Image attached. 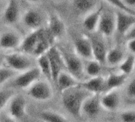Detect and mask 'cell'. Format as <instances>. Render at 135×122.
<instances>
[{"label": "cell", "mask_w": 135, "mask_h": 122, "mask_svg": "<svg viewBox=\"0 0 135 122\" xmlns=\"http://www.w3.org/2000/svg\"><path fill=\"white\" fill-rule=\"evenodd\" d=\"M80 87L91 94H99L105 89V79L101 76L91 78L89 80L81 82Z\"/></svg>", "instance_id": "obj_18"}, {"label": "cell", "mask_w": 135, "mask_h": 122, "mask_svg": "<svg viewBox=\"0 0 135 122\" xmlns=\"http://www.w3.org/2000/svg\"><path fill=\"white\" fill-rule=\"evenodd\" d=\"M126 94L130 99L135 101V78H133L127 85Z\"/></svg>", "instance_id": "obj_33"}, {"label": "cell", "mask_w": 135, "mask_h": 122, "mask_svg": "<svg viewBox=\"0 0 135 122\" xmlns=\"http://www.w3.org/2000/svg\"><path fill=\"white\" fill-rule=\"evenodd\" d=\"M92 46V53H93V58L96 60L97 62L101 63L102 65L106 63L107 50L104 43L99 38H90Z\"/></svg>", "instance_id": "obj_20"}, {"label": "cell", "mask_w": 135, "mask_h": 122, "mask_svg": "<svg viewBox=\"0 0 135 122\" xmlns=\"http://www.w3.org/2000/svg\"><path fill=\"white\" fill-rule=\"evenodd\" d=\"M103 11V7H99L96 10L91 11V12L87 14L83 21V26L86 30H88V32H93L98 29Z\"/></svg>", "instance_id": "obj_17"}, {"label": "cell", "mask_w": 135, "mask_h": 122, "mask_svg": "<svg viewBox=\"0 0 135 122\" xmlns=\"http://www.w3.org/2000/svg\"><path fill=\"white\" fill-rule=\"evenodd\" d=\"M134 66H135V57L133 55H129L124 58V60L118 66V68L120 73L128 76L133 71H134Z\"/></svg>", "instance_id": "obj_26"}, {"label": "cell", "mask_w": 135, "mask_h": 122, "mask_svg": "<svg viewBox=\"0 0 135 122\" xmlns=\"http://www.w3.org/2000/svg\"><path fill=\"white\" fill-rule=\"evenodd\" d=\"M47 55L51 65L52 82L56 83L60 74L64 71V69H66L64 59L60 49H57L56 46H52L48 50Z\"/></svg>", "instance_id": "obj_5"}, {"label": "cell", "mask_w": 135, "mask_h": 122, "mask_svg": "<svg viewBox=\"0 0 135 122\" xmlns=\"http://www.w3.org/2000/svg\"><path fill=\"white\" fill-rule=\"evenodd\" d=\"M122 2L128 8L132 9V7H135V0H122Z\"/></svg>", "instance_id": "obj_36"}, {"label": "cell", "mask_w": 135, "mask_h": 122, "mask_svg": "<svg viewBox=\"0 0 135 122\" xmlns=\"http://www.w3.org/2000/svg\"><path fill=\"white\" fill-rule=\"evenodd\" d=\"M37 65L41 74H43L48 81H52V69L47 53L37 57Z\"/></svg>", "instance_id": "obj_23"}, {"label": "cell", "mask_w": 135, "mask_h": 122, "mask_svg": "<svg viewBox=\"0 0 135 122\" xmlns=\"http://www.w3.org/2000/svg\"><path fill=\"white\" fill-rule=\"evenodd\" d=\"M4 62L10 69L15 72L22 73L33 68L31 59L21 53H11L5 55Z\"/></svg>", "instance_id": "obj_2"}, {"label": "cell", "mask_w": 135, "mask_h": 122, "mask_svg": "<svg viewBox=\"0 0 135 122\" xmlns=\"http://www.w3.org/2000/svg\"><path fill=\"white\" fill-rule=\"evenodd\" d=\"M40 117L45 122H70L63 115L51 110L42 111L40 113Z\"/></svg>", "instance_id": "obj_25"}, {"label": "cell", "mask_w": 135, "mask_h": 122, "mask_svg": "<svg viewBox=\"0 0 135 122\" xmlns=\"http://www.w3.org/2000/svg\"><path fill=\"white\" fill-rule=\"evenodd\" d=\"M61 51V50H60ZM62 55L64 59V62L66 66V70L69 74H71L73 76L76 78L78 80H80L84 72V65L81 62V60L79 56L76 54H72L69 53H65L61 51Z\"/></svg>", "instance_id": "obj_6"}, {"label": "cell", "mask_w": 135, "mask_h": 122, "mask_svg": "<svg viewBox=\"0 0 135 122\" xmlns=\"http://www.w3.org/2000/svg\"><path fill=\"white\" fill-rule=\"evenodd\" d=\"M27 1L30 3H38V2H41V0H27Z\"/></svg>", "instance_id": "obj_38"}, {"label": "cell", "mask_w": 135, "mask_h": 122, "mask_svg": "<svg viewBox=\"0 0 135 122\" xmlns=\"http://www.w3.org/2000/svg\"><path fill=\"white\" fill-rule=\"evenodd\" d=\"M41 75V70L38 67H33L26 71L21 73L17 76L12 82V85L15 87L26 89H29L32 85L36 82L39 81V78Z\"/></svg>", "instance_id": "obj_3"}, {"label": "cell", "mask_w": 135, "mask_h": 122, "mask_svg": "<svg viewBox=\"0 0 135 122\" xmlns=\"http://www.w3.org/2000/svg\"><path fill=\"white\" fill-rule=\"evenodd\" d=\"M91 93L82 87L66 90L61 93V101L65 109L73 116L79 118L82 115V108L85 100Z\"/></svg>", "instance_id": "obj_1"}, {"label": "cell", "mask_w": 135, "mask_h": 122, "mask_svg": "<svg viewBox=\"0 0 135 122\" xmlns=\"http://www.w3.org/2000/svg\"><path fill=\"white\" fill-rule=\"evenodd\" d=\"M126 39H133L135 38V25L131 28V30L127 33V34L126 35Z\"/></svg>", "instance_id": "obj_37"}, {"label": "cell", "mask_w": 135, "mask_h": 122, "mask_svg": "<svg viewBox=\"0 0 135 122\" xmlns=\"http://www.w3.org/2000/svg\"></svg>", "instance_id": "obj_42"}, {"label": "cell", "mask_w": 135, "mask_h": 122, "mask_svg": "<svg viewBox=\"0 0 135 122\" xmlns=\"http://www.w3.org/2000/svg\"><path fill=\"white\" fill-rule=\"evenodd\" d=\"M15 71L10 68H6V67H0V85H2L10 79H11L15 74Z\"/></svg>", "instance_id": "obj_30"}, {"label": "cell", "mask_w": 135, "mask_h": 122, "mask_svg": "<svg viewBox=\"0 0 135 122\" xmlns=\"http://www.w3.org/2000/svg\"><path fill=\"white\" fill-rule=\"evenodd\" d=\"M81 82L76 78L73 76L68 71H63L60 74L56 80V85L60 89V93L69 90L73 88H76L80 85Z\"/></svg>", "instance_id": "obj_15"}, {"label": "cell", "mask_w": 135, "mask_h": 122, "mask_svg": "<svg viewBox=\"0 0 135 122\" xmlns=\"http://www.w3.org/2000/svg\"><path fill=\"white\" fill-rule=\"evenodd\" d=\"M124 58L125 57L122 50L120 48L114 47L107 52L106 62L110 66H119Z\"/></svg>", "instance_id": "obj_24"}, {"label": "cell", "mask_w": 135, "mask_h": 122, "mask_svg": "<svg viewBox=\"0 0 135 122\" xmlns=\"http://www.w3.org/2000/svg\"><path fill=\"white\" fill-rule=\"evenodd\" d=\"M73 45L76 54L77 56L85 59L93 58L92 46L90 38H88L86 36H80L79 38H76L74 41Z\"/></svg>", "instance_id": "obj_11"}, {"label": "cell", "mask_w": 135, "mask_h": 122, "mask_svg": "<svg viewBox=\"0 0 135 122\" xmlns=\"http://www.w3.org/2000/svg\"><path fill=\"white\" fill-rule=\"evenodd\" d=\"M75 9L80 13H89L94 7V0H73Z\"/></svg>", "instance_id": "obj_27"}, {"label": "cell", "mask_w": 135, "mask_h": 122, "mask_svg": "<svg viewBox=\"0 0 135 122\" xmlns=\"http://www.w3.org/2000/svg\"><path fill=\"white\" fill-rule=\"evenodd\" d=\"M116 31L120 35H126L131 28L135 25V16L128 13L118 11L115 12Z\"/></svg>", "instance_id": "obj_9"}, {"label": "cell", "mask_w": 135, "mask_h": 122, "mask_svg": "<svg viewBox=\"0 0 135 122\" xmlns=\"http://www.w3.org/2000/svg\"><path fill=\"white\" fill-rule=\"evenodd\" d=\"M28 95L38 101H47L52 97V90L45 81H37L27 89Z\"/></svg>", "instance_id": "obj_4"}, {"label": "cell", "mask_w": 135, "mask_h": 122, "mask_svg": "<svg viewBox=\"0 0 135 122\" xmlns=\"http://www.w3.org/2000/svg\"><path fill=\"white\" fill-rule=\"evenodd\" d=\"M100 98L99 94H91L84 101L82 108V114L88 117H95L99 115L101 108Z\"/></svg>", "instance_id": "obj_14"}, {"label": "cell", "mask_w": 135, "mask_h": 122, "mask_svg": "<svg viewBox=\"0 0 135 122\" xmlns=\"http://www.w3.org/2000/svg\"><path fill=\"white\" fill-rule=\"evenodd\" d=\"M43 31H44L43 28L31 31L26 37H25L22 39V42L19 46L21 50L26 53L33 55L37 44L39 43Z\"/></svg>", "instance_id": "obj_10"}, {"label": "cell", "mask_w": 135, "mask_h": 122, "mask_svg": "<svg viewBox=\"0 0 135 122\" xmlns=\"http://www.w3.org/2000/svg\"><path fill=\"white\" fill-rule=\"evenodd\" d=\"M19 5L17 0H10L4 12V20L8 24H14L19 19Z\"/></svg>", "instance_id": "obj_21"}, {"label": "cell", "mask_w": 135, "mask_h": 122, "mask_svg": "<svg viewBox=\"0 0 135 122\" xmlns=\"http://www.w3.org/2000/svg\"><path fill=\"white\" fill-rule=\"evenodd\" d=\"M15 96L14 90L11 89H0V111L6 107L12 97Z\"/></svg>", "instance_id": "obj_29"}, {"label": "cell", "mask_w": 135, "mask_h": 122, "mask_svg": "<svg viewBox=\"0 0 135 122\" xmlns=\"http://www.w3.org/2000/svg\"><path fill=\"white\" fill-rule=\"evenodd\" d=\"M127 77V75H125L122 73L110 74L107 78L105 80V89L107 92L117 89L125 83Z\"/></svg>", "instance_id": "obj_22"}, {"label": "cell", "mask_w": 135, "mask_h": 122, "mask_svg": "<svg viewBox=\"0 0 135 122\" xmlns=\"http://www.w3.org/2000/svg\"><path fill=\"white\" fill-rule=\"evenodd\" d=\"M100 103L101 106L108 111L116 110L120 103V97L117 89L107 91L100 98Z\"/></svg>", "instance_id": "obj_19"}, {"label": "cell", "mask_w": 135, "mask_h": 122, "mask_svg": "<svg viewBox=\"0 0 135 122\" xmlns=\"http://www.w3.org/2000/svg\"><path fill=\"white\" fill-rule=\"evenodd\" d=\"M97 30L104 37H111L116 31L115 13L103 11Z\"/></svg>", "instance_id": "obj_8"}, {"label": "cell", "mask_w": 135, "mask_h": 122, "mask_svg": "<svg viewBox=\"0 0 135 122\" xmlns=\"http://www.w3.org/2000/svg\"><path fill=\"white\" fill-rule=\"evenodd\" d=\"M22 22L27 28L32 30L33 31L41 28L43 18L39 11L33 9H30L24 13L22 17Z\"/></svg>", "instance_id": "obj_16"}, {"label": "cell", "mask_w": 135, "mask_h": 122, "mask_svg": "<svg viewBox=\"0 0 135 122\" xmlns=\"http://www.w3.org/2000/svg\"><path fill=\"white\" fill-rule=\"evenodd\" d=\"M134 71H135V66H134Z\"/></svg>", "instance_id": "obj_41"}, {"label": "cell", "mask_w": 135, "mask_h": 122, "mask_svg": "<svg viewBox=\"0 0 135 122\" xmlns=\"http://www.w3.org/2000/svg\"><path fill=\"white\" fill-rule=\"evenodd\" d=\"M22 42L21 35L16 31H6L0 34V47L4 49H13L20 46Z\"/></svg>", "instance_id": "obj_13"}, {"label": "cell", "mask_w": 135, "mask_h": 122, "mask_svg": "<svg viewBox=\"0 0 135 122\" xmlns=\"http://www.w3.org/2000/svg\"><path fill=\"white\" fill-rule=\"evenodd\" d=\"M122 122H135V110H125L120 113Z\"/></svg>", "instance_id": "obj_32"}, {"label": "cell", "mask_w": 135, "mask_h": 122, "mask_svg": "<svg viewBox=\"0 0 135 122\" xmlns=\"http://www.w3.org/2000/svg\"><path fill=\"white\" fill-rule=\"evenodd\" d=\"M57 2H63V1H64V0H56Z\"/></svg>", "instance_id": "obj_40"}, {"label": "cell", "mask_w": 135, "mask_h": 122, "mask_svg": "<svg viewBox=\"0 0 135 122\" xmlns=\"http://www.w3.org/2000/svg\"><path fill=\"white\" fill-rule=\"evenodd\" d=\"M126 46L129 51L133 54L135 55V38L128 39L126 42Z\"/></svg>", "instance_id": "obj_35"}, {"label": "cell", "mask_w": 135, "mask_h": 122, "mask_svg": "<svg viewBox=\"0 0 135 122\" xmlns=\"http://www.w3.org/2000/svg\"><path fill=\"white\" fill-rule=\"evenodd\" d=\"M84 71L91 78L100 76L102 71V64L97 62L96 60H91L86 64Z\"/></svg>", "instance_id": "obj_28"}, {"label": "cell", "mask_w": 135, "mask_h": 122, "mask_svg": "<svg viewBox=\"0 0 135 122\" xmlns=\"http://www.w3.org/2000/svg\"><path fill=\"white\" fill-rule=\"evenodd\" d=\"M0 122H17V120L9 113H0Z\"/></svg>", "instance_id": "obj_34"}, {"label": "cell", "mask_w": 135, "mask_h": 122, "mask_svg": "<svg viewBox=\"0 0 135 122\" xmlns=\"http://www.w3.org/2000/svg\"><path fill=\"white\" fill-rule=\"evenodd\" d=\"M65 24L56 14H50L48 19V26L46 31L54 42L56 39L61 38L65 34Z\"/></svg>", "instance_id": "obj_7"}, {"label": "cell", "mask_w": 135, "mask_h": 122, "mask_svg": "<svg viewBox=\"0 0 135 122\" xmlns=\"http://www.w3.org/2000/svg\"><path fill=\"white\" fill-rule=\"evenodd\" d=\"M105 1H107L110 5L117 7L118 9H119V11H122L123 12H126V13H128L129 15H132L135 16V11L133 10V9L128 8L127 7H126L122 3V0H105Z\"/></svg>", "instance_id": "obj_31"}, {"label": "cell", "mask_w": 135, "mask_h": 122, "mask_svg": "<svg viewBox=\"0 0 135 122\" xmlns=\"http://www.w3.org/2000/svg\"><path fill=\"white\" fill-rule=\"evenodd\" d=\"M2 61H3V62H4V60H2V57H0V67H1V62H2Z\"/></svg>", "instance_id": "obj_39"}, {"label": "cell", "mask_w": 135, "mask_h": 122, "mask_svg": "<svg viewBox=\"0 0 135 122\" xmlns=\"http://www.w3.org/2000/svg\"><path fill=\"white\" fill-rule=\"evenodd\" d=\"M26 101L21 95H15L8 104L9 114L15 119L22 118L26 115Z\"/></svg>", "instance_id": "obj_12"}]
</instances>
